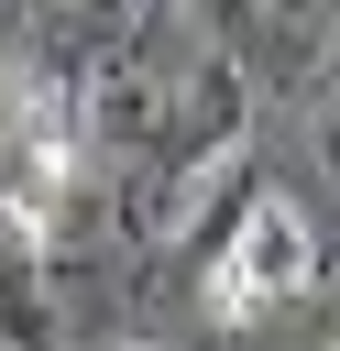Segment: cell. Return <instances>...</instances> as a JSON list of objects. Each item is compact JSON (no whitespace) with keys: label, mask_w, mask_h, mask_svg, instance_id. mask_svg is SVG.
<instances>
[{"label":"cell","mask_w":340,"mask_h":351,"mask_svg":"<svg viewBox=\"0 0 340 351\" xmlns=\"http://www.w3.org/2000/svg\"><path fill=\"white\" fill-rule=\"evenodd\" d=\"M307 285H318V230H307V208H296L285 186H252L241 219H230V241L208 252V318L241 329V318H263V307H285V296H307Z\"/></svg>","instance_id":"obj_1"},{"label":"cell","mask_w":340,"mask_h":351,"mask_svg":"<svg viewBox=\"0 0 340 351\" xmlns=\"http://www.w3.org/2000/svg\"><path fill=\"white\" fill-rule=\"evenodd\" d=\"M121 11H132V33H143V22H165V11H175V0H121Z\"/></svg>","instance_id":"obj_4"},{"label":"cell","mask_w":340,"mask_h":351,"mask_svg":"<svg viewBox=\"0 0 340 351\" xmlns=\"http://www.w3.org/2000/svg\"><path fill=\"white\" fill-rule=\"evenodd\" d=\"M0 351H55V307H44V274L22 252L0 263Z\"/></svg>","instance_id":"obj_2"},{"label":"cell","mask_w":340,"mask_h":351,"mask_svg":"<svg viewBox=\"0 0 340 351\" xmlns=\"http://www.w3.org/2000/svg\"><path fill=\"white\" fill-rule=\"evenodd\" d=\"M143 351H154V340H143Z\"/></svg>","instance_id":"obj_5"},{"label":"cell","mask_w":340,"mask_h":351,"mask_svg":"<svg viewBox=\"0 0 340 351\" xmlns=\"http://www.w3.org/2000/svg\"><path fill=\"white\" fill-rule=\"evenodd\" d=\"M318 154H329V176H340V88H318Z\"/></svg>","instance_id":"obj_3"}]
</instances>
